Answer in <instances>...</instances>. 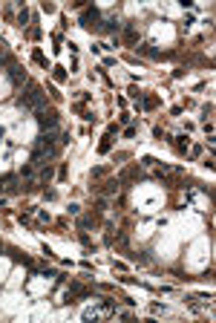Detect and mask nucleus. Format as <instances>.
<instances>
[{"label": "nucleus", "instance_id": "nucleus-1", "mask_svg": "<svg viewBox=\"0 0 216 323\" xmlns=\"http://www.w3.org/2000/svg\"><path fill=\"white\" fill-rule=\"evenodd\" d=\"M20 107H26V110H32V112L43 110V93H41V87H29L26 93L20 96Z\"/></svg>", "mask_w": 216, "mask_h": 323}, {"label": "nucleus", "instance_id": "nucleus-2", "mask_svg": "<svg viewBox=\"0 0 216 323\" xmlns=\"http://www.w3.org/2000/svg\"><path fill=\"white\" fill-rule=\"evenodd\" d=\"M38 124L43 127V133L58 130V112L55 110H38Z\"/></svg>", "mask_w": 216, "mask_h": 323}, {"label": "nucleus", "instance_id": "nucleus-3", "mask_svg": "<svg viewBox=\"0 0 216 323\" xmlns=\"http://www.w3.org/2000/svg\"><path fill=\"white\" fill-rule=\"evenodd\" d=\"M84 26H98V12H87V14H84Z\"/></svg>", "mask_w": 216, "mask_h": 323}, {"label": "nucleus", "instance_id": "nucleus-4", "mask_svg": "<svg viewBox=\"0 0 216 323\" xmlns=\"http://www.w3.org/2000/svg\"><path fill=\"white\" fill-rule=\"evenodd\" d=\"M0 58H6V43L0 41Z\"/></svg>", "mask_w": 216, "mask_h": 323}]
</instances>
